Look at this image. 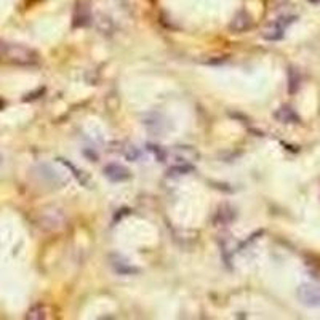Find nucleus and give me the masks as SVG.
<instances>
[{"label":"nucleus","mask_w":320,"mask_h":320,"mask_svg":"<svg viewBox=\"0 0 320 320\" xmlns=\"http://www.w3.org/2000/svg\"><path fill=\"white\" fill-rule=\"evenodd\" d=\"M0 61L15 64V66H34L38 61V56L34 50L24 45L7 44L0 40Z\"/></svg>","instance_id":"obj_1"},{"label":"nucleus","mask_w":320,"mask_h":320,"mask_svg":"<svg viewBox=\"0 0 320 320\" xmlns=\"http://www.w3.org/2000/svg\"><path fill=\"white\" fill-rule=\"evenodd\" d=\"M298 300L307 307H320V287L314 284H303L300 285Z\"/></svg>","instance_id":"obj_2"},{"label":"nucleus","mask_w":320,"mask_h":320,"mask_svg":"<svg viewBox=\"0 0 320 320\" xmlns=\"http://www.w3.org/2000/svg\"><path fill=\"white\" fill-rule=\"evenodd\" d=\"M104 176L112 183H122V181H126V179H130L132 175L125 166L119 163H109L104 166Z\"/></svg>","instance_id":"obj_3"},{"label":"nucleus","mask_w":320,"mask_h":320,"mask_svg":"<svg viewBox=\"0 0 320 320\" xmlns=\"http://www.w3.org/2000/svg\"><path fill=\"white\" fill-rule=\"evenodd\" d=\"M175 159H178V163H194L200 159V154L190 146H178L173 151Z\"/></svg>","instance_id":"obj_4"},{"label":"nucleus","mask_w":320,"mask_h":320,"mask_svg":"<svg viewBox=\"0 0 320 320\" xmlns=\"http://www.w3.org/2000/svg\"><path fill=\"white\" fill-rule=\"evenodd\" d=\"M64 166H66V168H69L71 170V173L75 176V179H77V181H79L82 186H90V184H92V179H90V176L85 173V172H82L80 168H79V166H75L74 163H71L69 160H66V159H58Z\"/></svg>","instance_id":"obj_5"},{"label":"nucleus","mask_w":320,"mask_h":320,"mask_svg":"<svg viewBox=\"0 0 320 320\" xmlns=\"http://www.w3.org/2000/svg\"><path fill=\"white\" fill-rule=\"evenodd\" d=\"M275 119L280 120V122H284V123H298L300 122V117L296 115V112H294L291 108L288 106H284V108H280L275 114Z\"/></svg>","instance_id":"obj_6"},{"label":"nucleus","mask_w":320,"mask_h":320,"mask_svg":"<svg viewBox=\"0 0 320 320\" xmlns=\"http://www.w3.org/2000/svg\"><path fill=\"white\" fill-rule=\"evenodd\" d=\"M263 37L266 38V40H280V38L284 37V26L282 24L269 26L267 29H264Z\"/></svg>","instance_id":"obj_7"},{"label":"nucleus","mask_w":320,"mask_h":320,"mask_svg":"<svg viewBox=\"0 0 320 320\" xmlns=\"http://www.w3.org/2000/svg\"><path fill=\"white\" fill-rule=\"evenodd\" d=\"M112 266L115 271H117L119 274H123V275L138 272V269L130 266V263H126V260H123V258H119V261H115V258H112Z\"/></svg>","instance_id":"obj_8"},{"label":"nucleus","mask_w":320,"mask_h":320,"mask_svg":"<svg viewBox=\"0 0 320 320\" xmlns=\"http://www.w3.org/2000/svg\"><path fill=\"white\" fill-rule=\"evenodd\" d=\"M234 218H236V213L226 205V207H221L220 211L216 213L215 221H216V223H220V224H229L230 221L234 220Z\"/></svg>","instance_id":"obj_9"},{"label":"nucleus","mask_w":320,"mask_h":320,"mask_svg":"<svg viewBox=\"0 0 320 320\" xmlns=\"http://www.w3.org/2000/svg\"><path fill=\"white\" fill-rule=\"evenodd\" d=\"M190 172H194L192 163H176L168 170V176H184Z\"/></svg>","instance_id":"obj_10"},{"label":"nucleus","mask_w":320,"mask_h":320,"mask_svg":"<svg viewBox=\"0 0 320 320\" xmlns=\"http://www.w3.org/2000/svg\"><path fill=\"white\" fill-rule=\"evenodd\" d=\"M122 154H123V157H125L126 160H130V162H135V160H138V159L141 157V151H139L138 147L132 146V144L125 146L123 151H122Z\"/></svg>","instance_id":"obj_11"},{"label":"nucleus","mask_w":320,"mask_h":320,"mask_svg":"<svg viewBox=\"0 0 320 320\" xmlns=\"http://www.w3.org/2000/svg\"><path fill=\"white\" fill-rule=\"evenodd\" d=\"M250 18L248 16H245V18H236L234 19V23H232V26H230V29L232 31H236V32H242V31H247L248 28H250Z\"/></svg>","instance_id":"obj_12"},{"label":"nucleus","mask_w":320,"mask_h":320,"mask_svg":"<svg viewBox=\"0 0 320 320\" xmlns=\"http://www.w3.org/2000/svg\"><path fill=\"white\" fill-rule=\"evenodd\" d=\"M28 318H45L47 317V309L44 306H35V307H32V309L28 312V315H26Z\"/></svg>","instance_id":"obj_13"},{"label":"nucleus","mask_w":320,"mask_h":320,"mask_svg":"<svg viewBox=\"0 0 320 320\" xmlns=\"http://www.w3.org/2000/svg\"><path fill=\"white\" fill-rule=\"evenodd\" d=\"M147 149H149L151 152H154V156L157 157V160H159V162H163V160H165L166 154H165V151H162V147H159V146H154V144H147Z\"/></svg>","instance_id":"obj_14"}]
</instances>
